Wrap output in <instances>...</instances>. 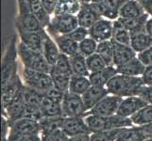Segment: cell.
<instances>
[{
	"label": "cell",
	"instance_id": "4",
	"mask_svg": "<svg viewBox=\"0 0 152 141\" xmlns=\"http://www.w3.org/2000/svg\"><path fill=\"white\" fill-rule=\"evenodd\" d=\"M18 56L24 68L48 72L49 74L51 66L46 61L45 57L42 52L31 49L20 41L18 43Z\"/></svg>",
	"mask_w": 152,
	"mask_h": 141
},
{
	"label": "cell",
	"instance_id": "23",
	"mask_svg": "<svg viewBox=\"0 0 152 141\" xmlns=\"http://www.w3.org/2000/svg\"><path fill=\"white\" fill-rule=\"evenodd\" d=\"M117 68V72L120 74H125L129 76H142L145 70V66L142 63L137 56L129 60Z\"/></svg>",
	"mask_w": 152,
	"mask_h": 141
},
{
	"label": "cell",
	"instance_id": "9",
	"mask_svg": "<svg viewBox=\"0 0 152 141\" xmlns=\"http://www.w3.org/2000/svg\"><path fill=\"white\" fill-rule=\"evenodd\" d=\"M122 101V97L109 94L105 98H103L97 104H96L91 110L86 112L85 116H87V115H97V116L103 117L113 116V115H115L117 113L119 106Z\"/></svg>",
	"mask_w": 152,
	"mask_h": 141
},
{
	"label": "cell",
	"instance_id": "8",
	"mask_svg": "<svg viewBox=\"0 0 152 141\" xmlns=\"http://www.w3.org/2000/svg\"><path fill=\"white\" fill-rule=\"evenodd\" d=\"M64 117H84L87 112L82 97L68 91L61 103Z\"/></svg>",
	"mask_w": 152,
	"mask_h": 141
},
{
	"label": "cell",
	"instance_id": "40",
	"mask_svg": "<svg viewBox=\"0 0 152 141\" xmlns=\"http://www.w3.org/2000/svg\"><path fill=\"white\" fill-rule=\"evenodd\" d=\"M52 68H54L55 70L61 72V74H64L67 75L72 76L74 74H73V70L70 62V57L62 53L60 54L59 57L57 59V62L52 66Z\"/></svg>",
	"mask_w": 152,
	"mask_h": 141
},
{
	"label": "cell",
	"instance_id": "18",
	"mask_svg": "<svg viewBox=\"0 0 152 141\" xmlns=\"http://www.w3.org/2000/svg\"><path fill=\"white\" fill-rule=\"evenodd\" d=\"M25 85H23L19 75L14 76L6 85L2 86V104L5 107L10 103L13 99L16 98L22 92V90Z\"/></svg>",
	"mask_w": 152,
	"mask_h": 141
},
{
	"label": "cell",
	"instance_id": "27",
	"mask_svg": "<svg viewBox=\"0 0 152 141\" xmlns=\"http://www.w3.org/2000/svg\"><path fill=\"white\" fill-rule=\"evenodd\" d=\"M80 8L78 0H59L53 15H77Z\"/></svg>",
	"mask_w": 152,
	"mask_h": 141
},
{
	"label": "cell",
	"instance_id": "34",
	"mask_svg": "<svg viewBox=\"0 0 152 141\" xmlns=\"http://www.w3.org/2000/svg\"><path fill=\"white\" fill-rule=\"evenodd\" d=\"M69 57H70L73 74L77 75H83L89 77L90 71H89L87 66L86 57L84 56H82L80 53H77Z\"/></svg>",
	"mask_w": 152,
	"mask_h": 141
},
{
	"label": "cell",
	"instance_id": "36",
	"mask_svg": "<svg viewBox=\"0 0 152 141\" xmlns=\"http://www.w3.org/2000/svg\"><path fill=\"white\" fill-rule=\"evenodd\" d=\"M23 97L25 99L26 103L29 106L40 108L41 103L45 97V93H42L36 90H33L28 86H24L22 90Z\"/></svg>",
	"mask_w": 152,
	"mask_h": 141
},
{
	"label": "cell",
	"instance_id": "44",
	"mask_svg": "<svg viewBox=\"0 0 152 141\" xmlns=\"http://www.w3.org/2000/svg\"><path fill=\"white\" fill-rule=\"evenodd\" d=\"M42 141H69V137L61 129H58L53 133L42 137Z\"/></svg>",
	"mask_w": 152,
	"mask_h": 141
},
{
	"label": "cell",
	"instance_id": "41",
	"mask_svg": "<svg viewBox=\"0 0 152 141\" xmlns=\"http://www.w3.org/2000/svg\"><path fill=\"white\" fill-rule=\"evenodd\" d=\"M121 129H113L110 130V131L92 133L90 135V141H116Z\"/></svg>",
	"mask_w": 152,
	"mask_h": 141
},
{
	"label": "cell",
	"instance_id": "25",
	"mask_svg": "<svg viewBox=\"0 0 152 141\" xmlns=\"http://www.w3.org/2000/svg\"><path fill=\"white\" fill-rule=\"evenodd\" d=\"M30 9L43 27L45 29L48 28L50 25L52 15L46 10L43 2L41 0H30Z\"/></svg>",
	"mask_w": 152,
	"mask_h": 141
},
{
	"label": "cell",
	"instance_id": "50",
	"mask_svg": "<svg viewBox=\"0 0 152 141\" xmlns=\"http://www.w3.org/2000/svg\"><path fill=\"white\" fill-rule=\"evenodd\" d=\"M17 141H42V137L41 134H29L24 135Z\"/></svg>",
	"mask_w": 152,
	"mask_h": 141
},
{
	"label": "cell",
	"instance_id": "53",
	"mask_svg": "<svg viewBox=\"0 0 152 141\" xmlns=\"http://www.w3.org/2000/svg\"><path fill=\"white\" fill-rule=\"evenodd\" d=\"M145 32L152 38V17H149L145 25Z\"/></svg>",
	"mask_w": 152,
	"mask_h": 141
},
{
	"label": "cell",
	"instance_id": "7",
	"mask_svg": "<svg viewBox=\"0 0 152 141\" xmlns=\"http://www.w3.org/2000/svg\"><path fill=\"white\" fill-rule=\"evenodd\" d=\"M29 134H40L38 121L30 119H19L10 123V132L6 141H17L19 138Z\"/></svg>",
	"mask_w": 152,
	"mask_h": 141
},
{
	"label": "cell",
	"instance_id": "17",
	"mask_svg": "<svg viewBox=\"0 0 152 141\" xmlns=\"http://www.w3.org/2000/svg\"><path fill=\"white\" fill-rule=\"evenodd\" d=\"M113 46V65L119 67L137 56V53L130 45L118 43L112 40Z\"/></svg>",
	"mask_w": 152,
	"mask_h": 141
},
{
	"label": "cell",
	"instance_id": "26",
	"mask_svg": "<svg viewBox=\"0 0 152 141\" xmlns=\"http://www.w3.org/2000/svg\"><path fill=\"white\" fill-rule=\"evenodd\" d=\"M145 13V9L138 0H127L120 9L119 17L121 18H134Z\"/></svg>",
	"mask_w": 152,
	"mask_h": 141
},
{
	"label": "cell",
	"instance_id": "49",
	"mask_svg": "<svg viewBox=\"0 0 152 141\" xmlns=\"http://www.w3.org/2000/svg\"><path fill=\"white\" fill-rule=\"evenodd\" d=\"M41 1L43 2L46 10H48L51 15H53L54 10L56 9V6L58 2H59V0H41Z\"/></svg>",
	"mask_w": 152,
	"mask_h": 141
},
{
	"label": "cell",
	"instance_id": "24",
	"mask_svg": "<svg viewBox=\"0 0 152 141\" xmlns=\"http://www.w3.org/2000/svg\"><path fill=\"white\" fill-rule=\"evenodd\" d=\"M149 18V15L148 13H144L143 15L134 18H121L119 17L118 19L121 21V23L125 25L130 34L142 32L145 31V25L148 20Z\"/></svg>",
	"mask_w": 152,
	"mask_h": 141
},
{
	"label": "cell",
	"instance_id": "31",
	"mask_svg": "<svg viewBox=\"0 0 152 141\" xmlns=\"http://www.w3.org/2000/svg\"><path fill=\"white\" fill-rule=\"evenodd\" d=\"M146 135L140 126L126 127L120 130L116 141H144Z\"/></svg>",
	"mask_w": 152,
	"mask_h": 141
},
{
	"label": "cell",
	"instance_id": "42",
	"mask_svg": "<svg viewBox=\"0 0 152 141\" xmlns=\"http://www.w3.org/2000/svg\"><path fill=\"white\" fill-rule=\"evenodd\" d=\"M86 62H87L88 69L90 71V74L91 72H98V71L104 69L105 67H107L106 62L104 61V59L97 53H95V54L87 56Z\"/></svg>",
	"mask_w": 152,
	"mask_h": 141
},
{
	"label": "cell",
	"instance_id": "38",
	"mask_svg": "<svg viewBox=\"0 0 152 141\" xmlns=\"http://www.w3.org/2000/svg\"><path fill=\"white\" fill-rule=\"evenodd\" d=\"M96 53L104 59L107 66H114L113 65V46L112 40L98 43Z\"/></svg>",
	"mask_w": 152,
	"mask_h": 141
},
{
	"label": "cell",
	"instance_id": "16",
	"mask_svg": "<svg viewBox=\"0 0 152 141\" xmlns=\"http://www.w3.org/2000/svg\"><path fill=\"white\" fill-rule=\"evenodd\" d=\"M109 94L110 92L106 87L92 85L86 90V92L81 95L87 112L91 110L96 104H97L103 98H105Z\"/></svg>",
	"mask_w": 152,
	"mask_h": 141
},
{
	"label": "cell",
	"instance_id": "33",
	"mask_svg": "<svg viewBox=\"0 0 152 141\" xmlns=\"http://www.w3.org/2000/svg\"><path fill=\"white\" fill-rule=\"evenodd\" d=\"M41 112L44 117H64L61 103H55L46 96L44 97L41 103Z\"/></svg>",
	"mask_w": 152,
	"mask_h": 141
},
{
	"label": "cell",
	"instance_id": "35",
	"mask_svg": "<svg viewBox=\"0 0 152 141\" xmlns=\"http://www.w3.org/2000/svg\"><path fill=\"white\" fill-rule=\"evenodd\" d=\"M49 74L51 76L52 82H53V87H56L62 92H68L69 91V85H70V79L71 76L58 72L54 68L51 67V70L49 72Z\"/></svg>",
	"mask_w": 152,
	"mask_h": 141
},
{
	"label": "cell",
	"instance_id": "48",
	"mask_svg": "<svg viewBox=\"0 0 152 141\" xmlns=\"http://www.w3.org/2000/svg\"><path fill=\"white\" fill-rule=\"evenodd\" d=\"M141 77L145 86H152V65L145 67V70Z\"/></svg>",
	"mask_w": 152,
	"mask_h": 141
},
{
	"label": "cell",
	"instance_id": "2",
	"mask_svg": "<svg viewBox=\"0 0 152 141\" xmlns=\"http://www.w3.org/2000/svg\"><path fill=\"white\" fill-rule=\"evenodd\" d=\"M85 121L90 129L91 134L102 131H110V130L113 129L132 127L133 124L130 118H124L117 114L109 117L87 115L85 116Z\"/></svg>",
	"mask_w": 152,
	"mask_h": 141
},
{
	"label": "cell",
	"instance_id": "6",
	"mask_svg": "<svg viewBox=\"0 0 152 141\" xmlns=\"http://www.w3.org/2000/svg\"><path fill=\"white\" fill-rule=\"evenodd\" d=\"M78 27L77 15H52L49 27L45 30L50 35H67Z\"/></svg>",
	"mask_w": 152,
	"mask_h": 141
},
{
	"label": "cell",
	"instance_id": "32",
	"mask_svg": "<svg viewBox=\"0 0 152 141\" xmlns=\"http://www.w3.org/2000/svg\"><path fill=\"white\" fill-rule=\"evenodd\" d=\"M92 86L91 81L89 77L83 75H77L73 74L70 79L69 85V91L72 93L77 94V95H82L86 92V90Z\"/></svg>",
	"mask_w": 152,
	"mask_h": 141
},
{
	"label": "cell",
	"instance_id": "13",
	"mask_svg": "<svg viewBox=\"0 0 152 141\" xmlns=\"http://www.w3.org/2000/svg\"><path fill=\"white\" fill-rule=\"evenodd\" d=\"M15 28L17 30L21 43H23L25 45H27L28 47L35 51L42 52V49H43V36L45 29L39 31V32H35V31L25 29L18 25H15Z\"/></svg>",
	"mask_w": 152,
	"mask_h": 141
},
{
	"label": "cell",
	"instance_id": "47",
	"mask_svg": "<svg viewBox=\"0 0 152 141\" xmlns=\"http://www.w3.org/2000/svg\"><path fill=\"white\" fill-rule=\"evenodd\" d=\"M142 99L148 103V104H152V86H144L138 94Z\"/></svg>",
	"mask_w": 152,
	"mask_h": 141
},
{
	"label": "cell",
	"instance_id": "43",
	"mask_svg": "<svg viewBox=\"0 0 152 141\" xmlns=\"http://www.w3.org/2000/svg\"><path fill=\"white\" fill-rule=\"evenodd\" d=\"M68 38H70L71 40L77 41V43H80L81 40L86 39L89 37V30L85 27H78L75 30H73L71 33L66 35Z\"/></svg>",
	"mask_w": 152,
	"mask_h": 141
},
{
	"label": "cell",
	"instance_id": "22",
	"mask_svg": "<svg viewBox=\"0 0 152 141\" xmlns=\"http://www.w3.org/2000/svg\"><path fill=\"white\" fill-rule=\"evenodd\" d=\"M54 39L60 49V52L68 56L78 53V43L68 38L66 35H50Z\"/></svg>",
	"mask_w": 152,
	"mask_h": 141
},
{
	"label": "cell",
	"instance_id": "30",
	"mask_svg": "<svg viewBox=\"0 0 152 141\" xmlns=\"http://www.w3.org/2000/svg\"><path fill=\"white\" fill-rule=\"evenodd\" d=\"M152 45V38L145 32H137L132 34V40H130V46L137 54L143 52L146 48Z\"/></svg>",
	"mask_w": 152,
	"mask_h": 141
},
{
	"label": "cell",
	"instance_id": "52",
	"mask_svg": "<svg viewBox=\"0 0 152 141\" xmlns=\"http://www.w3.org/2000/svg\"><path fill=\"white\" fill-rule=\"evenodd\" d=\"M144 131V133L148 135V137H152V122L143 125V126H140Z\"/></svg>",
	"mask_w": 152,
	"mask_h": 141
},
{
	"label": "cell",
	"instance_id": "20",
	"mask_svg": "<svg viewBox=\"0 0 152 141\" xmlns=\"http://www.w3.org/2000/svg\"><path fill=\"white\" fill-rule=\"evenodd\" d=\"M42 53L44 54L46 61L50 64L51 67L57 62L58 57H59L61 54L56 41L46 30H45L43 36V49H42Z\"/></svg>",
	"mask_w": 152,
	"mask_h": 141
},
{
	"label": "cell",
	"instance_id": "21",
	"mask_svg": "<svg viewBox=\"0 0 152 141\" xmlns=\"http://www.w3.org/2000/svg\"><path fill=\"white\" fill-rule=\"evenodd\" d=\"M117 74V68L115 66H107L98 72H91L89 75V79L91 81V84L94 86L106 87L109 81Z\"/></svg>",
	"mask_w": 152,
	"mask_h": 141
},
{
	"label": "cell",
	"instance_id": "28",
	"mask_svg": "<svg viewBox=\"0 0 152 141\" xmlns=\"http://www.w3.org/2000/svg\"><path fill=\"white\" fill-rule=\"evenodd\" d=\"M64 117H44L39 121L41 137H45L58 129L61 128Z\"/></svg>",
	"mask_w": 152,
	"mask_h": 141
},
{
	"label": "cell",
	"instance_id": "12",
	"mask_svg": "<svg viewBox=\"0 0 152 141\" xmlns=\"http://www.w3.org/2000/svg\"><path fill=\"white\" fill-rule=\"evenodd\" d=\"M113 21L106 18L99 19L97 22L89 28V36L97 43L112 40Z\"/></svg>",
	"mask_w": 152,
	"mask_h": 141
},
{
	"label": "cell",
	"instance_id": "37",
	"mask_svg": "<svg viewBox=\"0 0 152 141\" xmlns=\"http://www.w3.org/2000/svg\"><path fill=\"white\" fill-rule=\"evenodd\" d=\"M133 124L138 126L148 124L152 122V104H146L142 109L130 117Z\"/></svg>",
	"mask_w": 152,
	"mask_h": 141
},
{
	"label": "cell",
	"instance_id": "5",
	"mask_svg": "<svg viewBox=\"0 0 152 141\" xmlns=\"http://www.w3.org/2000/svg\"><path fill=\"white\" fill-rule=\"evenodd\" d=\"M22 76L25 86H28L42 93H45L53 87V82L48 72L24 68Z\"/></svg>",
	"mask_w": 152,
	"mask_h": 141
},
{
	"label": "cell",
	"instance_id": "29",
	"mask_svg": "<svg viewBox=\"0 0 152 141\" xmlns=\"http://www.w3.org/2000/svg\"><path fill=\"white\" fill-rule=\"evenodd\" d=\"M112 40L116 41L118 43H122L126 45H130V40H132V34L126 28L125 25L121 23L119 19L113 21V37Z\"/></svg>",
	"mask_w": 152,
	"mask_h": 141
},
{
	"label": "cell",
	"instance_id": "45",
	"mask_svg": "<svg viewBox=\"0 0 152 141\" xmlns=\"http://www.w3.org/2000/svg\"><path fill=\"white\" fill-rule=\"evenodd\" d=\"M64 95L65 93L62 92L59 90H57L56 87H52L48 91H46L45 93V96H46L48 98H49L50 100L54 101L55 103H61L62 101H64Z\"/></svg>",
	"mask_w": 152,
	"mask_h": 141
},
{
	"label": "cell",
	"instance_id": "46",
	"mask_svg": "<svg viewBox=\"0 0 152 141\" xmlns=\"http://www.w3.org/2000/svg\"><path fill=\"white\" fill-rule=\"evenodd\" d=\"M137 57L142 61V63L145 67L152 65V45L144 50L143 52L137 54Z\"/></svg>",
	"mask_w": 152,
	"mask_h": 141
},
{
	"label": "cell",
	"instance_id": "3",
	"mask_svg": "<svg viewBox=\"0 0 152 141\" xmlns=\"http://www.w3.org/2000/svg\"><path fill=\"white\" fill-rule=\"evenodd\" d=\"M18 56V43L16 38L12 37L5 51L2 65H1V81L2 86L6 85L9 81H10L14 76L18 74V63H17Z\"/></svg>",
	"mask_w": 152,
	"mask_h": 141
},
{
	"label": "cell",
	"instance_id": "19",
	"mask_svg": "<svg viewBox=\"0 0 152 141\" xmlns=\"http://www.w3.org/2000/svg\"><path fill=\"white\" fill-rule=\"evenodd\" d=\"M26 106H27V103H26L23 94L21 92L16 98L13 99V100L10 103H8L5 107H3L5 112L7 114L9 123H12L19 119L23 118Z\"/></svg>",
	"mask_w": 152,
	"mask_h": 141
},
{
	"label": "cell",
	"instance_id": "39",
	"mask_svg": "<svg viewBox=\"0 0 152 141\" xmlns=\"http://www.w3.org/2000/svg\"><path fill=\"white\" fill-rule=\"evenodd\" d=\"M97 45H98L97 41L89 36L86 39L81 40L80 43H78V53H80L82 56L87 57L89 56L96 53Z\"/></svg>",
	"mask_w": 152,
	"mask_h": 141
},
{
	"label": "cell",
	"instance_id": "1",
	"mask_svg": "<svg viewBox=\"0 0 152 141\" xmlns=\"http://www.w3.org/2000/svg\"><path fill=\"white\" fill-rule=\"evenodd\" d=\"M144 86L145 84L141 76H129L117 74L109 81L106 87L110 94L126 98L138 95Z\"/></svg>",
	"mask_w": 152,
	"mask_h": 141
},
{
	"label": "cell",
	"instance_id": "54",
	"mask_svg": "<svg viewBox=\"0 0 152 141\" xmlns=\"http://www.w3.org/2000/svg\"><path fill=\"white\" fill-rule=\"evenodd\" d=\"M81 4H85V3H91V0H78Z\"/></svg>",
	"mask_w": 152,
	"mask_h": 141
},
{
	"label": "cell",
	"instance_id": "56",
	"mask_svg": "<svg viewBox=\"0 0 152 141\" xmlns=\"http://www.w3.org/2000/svg\"><path fill=\"white\" fill-rule=\"evenodd\" d=\"M138 1H142V0H138Z\"/></svg>",
	"mask_w": 152,
	"mask_h": 141
},
{
	"label": "cell",
	"instance_id": "55",
	"mask_svg": "<svg viewBox=\"0 0 152 141\" xmlns=\"http://www.w3.org/2000/svg\"><path fill=\"white\" fill-rule=\"evenodd\" d=\"M144 141H152V137H148Z\"/></svg>",
	"mask_w": 152,
	"mask_h": 141
},
{
	"label": "cell",
	"instance_id": "11",
	"mask_svg": "<svg viewBox=\"0 0 152 141\" xmlns=\"http://www.w3.org/2000/svg\"><path fill=\"white\" fill-rule=\"evenodd\" d=\"M61 129L69 137L77 134H91L90 129L83 117H64Z\"/></svg>",
	"mask_w": 152,
	"mask_h": 141
},
{
	"label": "cell",
	"instance_id": "10",
	"mask_svg": "<svg viewBox=\"0 0 152 141\" xmlns=\"http://www.w3.org/2000/svg\"><path fill=\"white\" fill-rule=\"evenodd\" d=\"M127 0H101L100 2L92 3L102 18L114 21L119 18L120 9Z\"/></svg>",
	"mask_w": 152,
	"mask_h": 141
},
{
	"label": "cell",
	"instance_id": "14",
	"mask_svg": "<svg viewBox=\"0 0 152 141\" xmlns=\"http://www.w3.org/2000/svg\"><path fill=\"white\" fill-rule=\"evenodd\" d=\"M146 104L148 103L138 95L126 97L120 103L116 114L124 118H130Z\"/></svg>",
	"mask_w": 152,
	"mask_h": 141
},
{
	"label": "cell",
	"instance_id": "51",
	"mask_svg": "<svg viewBox=\"0 0 152 141\" xmlns=\"http://www.w3.org/2000/svg\"><path fill=\"white\" fill-rule=\"evenodd\" d=\"M140 2L142 4L145 13H148L149 17H152V0H142Z\"/></svg>",
	"mask_w": 152,
	"mask_h": 141
},
{
	"label": "cell",
	"instance_id": "15",
	"mask_svg": "<svg viewBox=\"0 0 152 141\" xmlns=\"http://www.w3.org/2000/svg\"><path fill=\"white\" fill-rule=\"evenodd\" d=\"M78 25L80 27L90 28L92 25H95L99 19H101V15L98 13L97 10L94 8L92 3L81 4V8L77 14Z\"/></svg>",
	"mask_w": 152,
	"mask_h": 141
}]
</instances>
